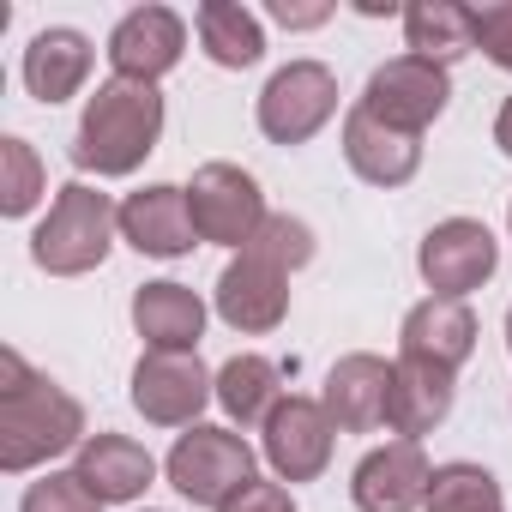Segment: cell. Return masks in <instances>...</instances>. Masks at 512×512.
I'll return each instance as SVG.
<instances>
[{
    "instance_id": "19",
    "label": "cell",
    "mask_w": 512,
    "mask_h": 512,
    "mask_svg": "<svg viewBox=\"0 0 512 512\" xmlns=\"http://www.w3.org/2000/svg\"><path fill=\"white\" fill-rule=\"evenodd\" d=\"M91 61H97V49H91V37L85 31H73V25H49V31H37L31 37V49H25V61H19V73H25V91L37 97V103H67V97H79L85 91V79H91Z\"/></svg>"
},
{
    "instance_id": "7",
    "label": "cell",
    "mask_w": 512,
    "mask_h": 512,
    "mask_svg": "<svg viewBox=\"0 0 512 512\" xmlns=\"http://www.w3.org/2000/svg\"><path fill=\"white\" fill-rule=\"evenodd\" d=\"M205 404H217V374L199 356L145 350L133 362V410L151 428H199Z\"/></svg>"
},
{
    "instance_id": "22",
    "label": "cell",
    "mask_w": 512,
    "mask_h": 512,
    "mask_svg": "<svg viewBox=\"0 0 512 512\" xmlns=\"http://www.w3.org/2000/svg\"><path fill=\"white\" fill-rule=\"evenodd\" d=\"M284 398H290V392H284V368H278L272 356L241 350V356H229V362L217 368V404H223V416L241 422V428H266V416H272Z\"/></svg>"
},
{
    "instance_id": "27",
    "label": "cell",
    "mask_w": 512,
    "mask_h": 512,
    "mask_svg": "<svg viewBox=\"0 0 512 512\" xmlns=\"http://www.w3.org/2000/svg\"><path fill=\"white\" fill-rule=\"evenodd\" d=\"M241 253H260V260L278 266V272H302V266L314 260V229H308L302 217H290V211H272V217L260 223V235H253Z\"/></svg>"
},
{
    "instance_id": "28",
    "label": "cell",
    "mask_w": 512,
    "mask_h": 512,
    "mask_svg": "<svg viewBox=\"0 0 512 512\" xmlns=\"http://www.w3.org/2000/svg\"><path fill=\"white\" fill-rule=\"evenodd\" d=\"M19 512H103V500H97L73 470H49L43 482H31V488H25Z\"/></svg>"
},
{
    "instance_id": "35",
    "label": "cell",
    "mask_w": 512,
    "mask_h": 512,
    "mask_svg": "<svg viewBox=\"0 0 512 512\" xmlns=\"http://www.w3.org/2000/svg\"><path fill=\"white\" fill-rule=\"evenodd\" d=\"M506 223H512V211H506Z\"/></svg>"
},
{
    "instance_id": "15",
    "label": "cell",
    "mask_w": 512,
    "mask_h": 512,
    "mask_svg": "<svg viewBox=\"0 0 512 512\" xmlns=\"http://www.w3.org/2000/svg\"><path fill=\"white\" fill-rule=\"evenodd\" d=\"M205 296L175 284V278H157V284H139L133 290V332L145 338V350H169V356H199V338H205Z\"/></svg>"
},
{
    "instance_id": "18",
    "label": "cell",
    "mask_w": 512,
    "mask_h": 512,
    "mask_svg": "<svg viewBox=\"0 0 512 512\" xmlns=\"http://www.w3.org/2000/svg\"><path fill=\"white\" fill-rule=\"evenodd\" d=\"M476 350V314L470 302H452V296H428L404 314L398 326V356H416V362H434V368H464Z\"/></svg>"
},
{
    "instance_id": "33",
    "label": "cell",
    "mask_w": 512,
    "mask_h": 512,
    "mask_svg": "<svg viewBox=\"0 0 512 512\" xmlns=\"http://www.w3.org/2000/svg\"><path fill=\"white\" fill-rule=\"evenodd\" d=\"M506 350H512V308H506Z\"/></svg>"
},
{
    "instance_id": "17",
    "label": "cell",
    "mask_w": 512,
    "mask_h": 512,
    "mask_svg": "<svg viewBox=\"0 0 512 512\" xmlns=\"http://www.w3.org/2000/svg\"><path fill=\"white\" fill-rule=\"evenodd\" d=\"M344 163L368 181V187H404L422 169V139L386 127L380 115H368L362 103L344 115Z\"/></svg>"
},
{
    "instance_id": "29",
    "label": "cell",
    "mask_w": 512,
    "mask_h": 512,
    "mask_svg": "<svg viewBox=\"0 0 512 512\" xmlns=\"http://www.w3.org/2000/svg\"><path fill=\"white\" fill-rule=\"evenodd\" d=\"M476 49L512 73V0H494V7H476Z\"/></svg>"
},
{
    "instance_id": "3",
    "label": "cell",
    "mask_w": 512,
    "mask_h": 512,
    "mask_svg": "<svg viewBox=\"0 0 512 512\" xmlns=\"http://www.w3.org/2000/svg\"><path fill=\"white\" fill-rule=\"evenodd\" d=\"M121 235V205L97 193L91 181H67L49 205V217L31 229V260L49 278H85L109 260V247Z\"/></svg>"
},
{
    "instance_id": "2",
    "label": "cell",
    "mask_w": 512,
    "mask_h": 512,
    "mask_svg": "<svg viewBox=\"0 0 512 512\" xmlns=\"http://www.w3.org/2000/svg\"><path fill=\"white\" fill-rule=\"evenodd\" d=\"M157 139H163V91L139 79H109L79 115L73 163L97 181H121L157 151Z\"/></svg>"
},
{
    "instance_id": "34",
    "label": "cell",
    "mask_w": 512,
    "mask_h": 512,
    "mask_svg": "<svg viewBox=\"0 0 512 512\" xmlns=\"http://www.w3.org/2000/svg\"><path fill=\"white\" fill-rule=\"evenodd\" d=\"M145 512H157V506H145Z\"/></svg>"
},
{
    "instance_id": "26",
    "label": "cell",
    "mask_w": 512,
    "mask_h": 512,
    "mask_svg": "<svg viewBox=\"0 0 512 512\" xmlns=\"http://www.w3.org/2000/svg\"><path fill=\"white\" fill-rule=\"evenodd\" d=\"M43 199V163L31 151V139L7 133L0 139V211L7 217H31Z\"/></svg>"
},
{
    "instance_id": "1",
    "label": "cell",
    "mask_w": 512,
    "mask_h": 512,
    "mask_svg": "<svg viewBox=\"0 0 512 512\" xmlns=\"http://www.w3.org/2000/svg\"><path fill=\"white\" fill-rule=\"evenodd\" d=\"M85 434V404L37 374L19 350H0V470L31 476L61 452H79Z\"/></svg>"
},
{
    "instance_id": "30",
    "label": "cell",
    "mask_w": 512,
    "mask_h": 512,
    "mask_svg": "<svg viewBox=\"0 0 512 512\" xmlns=\"http://www.w3.org/2000/svg\"><path fill=\"white\" fill-rule=\"evenodd\" d=\"M223 512H296V494H290L284 482H260V476H253Z\"/></svg>"
},
{
    "instance_id": "9",
    "label": "cell",
    "mask_w": 512,
    "mask_h": 512,
    "mask_svg": "<svg viewBox=\"0 0 512 512\" xmlns=\"http://www.w3.org/2000/svg\"><path fill=\"white\" fill-rule=\"evenodd\" d=\"M494 266H500V241H494L488 223H476V217H446V223H434V229L422 235V247H416L422 284H428L434 296H452V302H464L470 290H482V284L494 278Z\"/></svg>"
},
{
    "instance_id": "14",
    "label": "cell",
    "mask_w": 512,
    "mask_h": 512,
    "mask_svg": "<svg viewBox=\"0 0 512 512\" xmlns=\"http://www.w3.org/2000/svg\"><path fill=\"white\" fill-rule=\"evenodd\" d=\"M181 55H187V25L169 7H133L109 31V67H115V79L157 85L163 73L181 67Z\"/></svg>"
},
{
    "instance_id": "21",
    "label": "cell",
    "mask_w": 512,
    "mask_h": 512,
    "mask_svg": "<svg viewBox=\"0 0 512 512\" xmlns=\"http://www.w3.org/2000/svg\"><path fill=\"white\" fill-rule=\"evenodd\" d=\"M73 476H79L103 506H121V500H139V494L157 482V458H151L133 434H91V440L73 452Z\"/></svg>"
},
{
    "instance_id": "5",
    "label": "cell",
    "mask_w": 512,
    "mask_h": 512,
    "mask_svg": "<svg viewBox=\"0 0 512 512\" xmlns=\"http://www.w3.org/2000/svg\"><path fill=\"white\" fill-rule=\"evenodd\" d=\"M187 211H193L199 241H211V247H247L260 235V223L272 217L260 181L241 163H199L187 181Z\"/></svg>"
},
{
    "instance_id": "24",
    "label": "cell",
    "mask_w": 512,
    "mask_h": 512,
    "mask_svg": "<svg viewBox=\"0 0 512 512\" xmlns=\"http://www.w3.org/2000/svg\"><path fill=\"white\" fill-rule=\"evenodd\" d=\"M193 31H199V49L229 73H247L266 55V25H260V13H247L241 0H205L193 13Z\"/></svg>"
},
{
    "instance_id": "13",
    "label": "cell",
    "mask_w": 512,
    "mask_h": 512,
    "mask_svg": "<svg viewBox=\"0 0 512 512\" xmlns=\"http://www.w3.org/2000/svg\"><path fill=\"white\" fill-rule=\"evenodd\" d=\"M121 241L145 260H187L199 247V229H193V211H187V187L175 181H151L139 193L121 199Z\"/></svg>"
},
{
    "instance_id": "6",
    "label": "cell",
    "mask_w": 512,
    "mask_h": 512,
    "mask_svg": "<svg viewBox=\"0 0 512 512\" xmlns=\"http://www.w3.org/2000/svg\"><path fill=\"white\" fill-rule=\"evenodd\" d=\"M332 115H338V73L326 61L278 67L260 91V109H253V121L272 145H308Z\"/></svg>"
},
{
    "instance_id": "23",
    "label": "cell",
    "mask_w": 512,
    "mask_h": 512,
    "mask_svg": "<svg viewBox=\"0 0 512 512\" xmlns=\"http://www.w3.org/2000/svg\"><path fill=\"white\" fill-rule=\"evenodd\" d=\"M404 43L410 55L452 67L476 49V7H458V0H410L404 7Z\"/></svg>"
},
{
    "instance_id": "8",
    "label": "cell",
    "mask_w": 512,
    "mask_h": 512,
    "mask_svg": "<svg viewBox=\"0 0 512 512\" xmlns=\"http://www.w3.org/2000/svg\"><path fill=\"white\" fill-rule=\"evenodd\" d=\"M446 103H452V73L434 67V61H422V55H398V61L374 67L368 91H362L368 115H380L398 133H416V139L446 115Z\"/></svg>"
},
{
    "instance_id": "32",
    "label": "cell",
    "mask_w": 512,
    "mask_h": 512,
    "mask_svg": "<svg viewBox=\"0 0 512 512\" xmlns=\"http://www.w3.org/2000/svg\"><path fill=\"white\" fill-rule=\"evenodd\" d=\"M494 145L512 157V97H506V103H500V115H494Z\"/></svg>"
},
{
    "instance_id": "25",
    "label": "cell",
    "mask_w": 512,
    "mask_h": 512,
    "mask_svg": "<svg viewBox=\"0 0 512 512\" xmlns=\"http://www.w3.org/2000/svg\"><path fill=\"white\" fill-rule=\"evenodd\" d=\"M422 512H506V494H500L494 470H482L470 458H452V464H434Z\"/></svg>"
},
{
    "instance_id": "4",
    "label": "cell",
    "mask_w": 512,
    "mask_h": 512,
    "mask_svg": "<svg viewBox=\"0 0 512 512\" xmlns=\"http://www.w3.org/2000/svg\"><path fill=\"white\" fill-rule=\"evenodd\" d=\"M163 476H169V488H175L181 500L223 512V506L253 482V446H247L235 428H211V422H199V428H187V434L169 446Z\"/></svg>"
},
{
    "instance_id": "20",
    "label": "cell",
    "mask_w": 512,
    "mask_h": 512,
    "mask_svg": "<svg viewBox=\"0 0 512 512\" xmlns=\"http://www.w3.org/2000/svg\"><path fill=\"white\" fill-rule=\"evenodd\" d=\"M452 398H458V374L452 368L398 356L392 362V410H386V428L398 440H422V434H434L452 416Z\"/></svg>"
},
{
    "instance_id": "11",
    "label": "cell",
    "mask_w": 512,
    "mask_h": 512,
    "mask_svg": "<svg viewBox=\"0 0 512 512\" xmlns=\"http://www.w3.org/2000/svg\"><path fill=\"white\" fill-rule=\"evenodd\" d=\"M211 308L229 332H247V338H266L290 320V272L266 266L260 253H235L223 266L217 290H211Z\"/></svg>"
},
{
    "instance_id": "10",
    "label": "cell",
    "mask_w": 512,
    "mask_h": 512,
    "mask_svg": "<svg viewBox=\"0 0 512 512\" xmlns=\"http://www.w3.org/2000/svg\"><path fill=\"white\" fill-rule=\"evenodd\" d=\"M332 434H338V422L326 416V404L290 392V398L266 416L260 452H266V464H272L278 482H314V476H326V464H332Z\"/></svg>"
},
{
    "instance_id": "12",
    "label": "cell",
    "mask_w": 512,
    "mask_h": 512,
    "mask_svg": "<svg viewBox=\"0 0 512 512\" xmlns=\"http://www.w3.org/2000/svg\"><path fill=\"white\" fill-rule=\"evenodd\" d=\"M428 482H434V464L422 440H386L350 470V500L356 512H416L428 506Z\"/></svg>"
},
{
    "instance_id": "16",
    "label": "cell",
    "mask_w": 512,
    "mask_h": 512,
    "mask_svg": "<svg viewBox=\"0 0 512 512\" xmlns=\"http://www.w3.org/2000/svg\"><path fill=\"white\" fill-rule=\"evenodd\" d=\"M326 416L344 428V434H374L386 428V410H392V362L386 356H338L332 374H326Z\"/></svg>"
},
{
    "instance_id": "31",
    "label": "cell",
    "mask_w": 512,
    "mask_h": 512,
    "mask_svg": "<svg viewBox=\"0 0 512 512\" xmlns=\"http://www.w3.org/2000/svg\"><path fill=\"white\" fill-rule=\"evenodd\" d=\"M272 19H278L284 31H314V25H326V19H332V7H290V0H278Z\"/></svg>"
}]
</instances>
